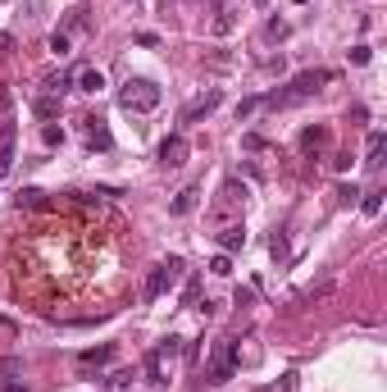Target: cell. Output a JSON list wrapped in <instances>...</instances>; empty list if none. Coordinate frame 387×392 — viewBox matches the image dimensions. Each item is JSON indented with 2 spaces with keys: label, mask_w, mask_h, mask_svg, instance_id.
Returning <instances> with one entry per match:
<instances>
[{
  "label": "cell",
  "mask_w": 387,
  "mask_h": 392,
  "mask_svg": "<svg viewBox=\"0 0 387 392\" xmlns=\"http://www.w3.org/2000/svg\"><path fill=\"white\" fill-rule=\"evenodd\" d=\"M383 187H374V192H360V210H365V215L369 219H374V215H383Z\"/></svg>",
  "instance_id": "obj_16"
},
{
  "label": "cell",
  "mask_w": 387,
  "mask_h": 392,
  "mask_svg": "<svg viewBox=\"0 0 387 392\" xmlns=\"http://www.w3.org/2000/svg\"><path fill=\"white\" fill-rule=\"evenodd\" d=\"M323 82H332V73H328V69H310V73H296L283 91L265 96V105H269V109H287V105H296V100H310L314 91L323 87Z\"/></svg>",
  "instance_id": "obj_1"
},
{
  "label": "cell",
  "mask_w": 387,
  "mask_h": 392,
  "mask_svg": "<svg viewBox=\"0 0 387 392\" xmlns=\"http://www.w3.org/2000/svg\"><path fill=\"white\" fill-rule=\"evenodd\" d=\"M41 142H46V146H64V128L46 123V128H41Z\"/></svg>",
  "instance_id": "obj_24"
},
{
  "label": "cell",
  "mask_w": 387,
  "mask_h": 392,
  "mask_svg": "<svg viewBox=\"0 0 387 392\" xmlns=\"http://www.w3.org/2000/svg\"><path fill=\"white\" fill-rule=\"evenodd\" d=\"M255 5H260V10H265V5H274V0H255Z\"/></svg>",
  "instance_id": "obj_37"
},
{
  "label": "cell",
  "mask_w": 387,
  "mask_h": 392,
  "mask_svg": "<svg viewBox=\"0 0 387 392\" xmlns=\"http://www.w3.org/2000/svg\"><path fill=\"white\" fill-rule=\"evenodd\" d=\"M187 137H182V132H169L164 142H160V151H155V160L164 164V169H182V164H187Z\"/></svg>",
  "instance_id": "obj_5"
},
{
  "label": "cell",
  "mask_w": 387,
  "mask_h": 392,
  "mask_svg": "<svg viewBox=\"0 0 387 392\" xmlns=\"http://www.w3.org/2000/svg\"><path fill=\"white\" fill-rule=\"evenodd\" d=\"M32 109H37V119L50 123V119L59 114V96H37V100H32Z\"/></svg>",
  "instance_id": "obj_19"
},
{
  "label": "cell",
  "mask_w": 387,
  "mask_h": 392,
  "mask_svg": "<svg viewBox=\"0 0 387 392\" xmlns=\"http://www.w3.org/2000/svg\"><path fill=\"white\" fill-rule=\"evenodd\" d=\"M319 146H328V128H305L301 132V151H319Z\"/></svg>",
  "instance_id": "obj_17"
},
{
  "label": "cell",
  "mask_w": 387,
  "mask_h": 392,
  "mask_svg": "<svg viewBox=\"0 0 387 392\" xmlns=\"http://www.w3.org/2000/svg\"><path fill=\"white\" fill-rule=\"evenodd\" d=\"M232 23H237V19H232V10H219V19H214V33H232Z\"/></svg>",
  "instance_id": "obj_27"
},
{
  "label": "cell",
  "mask_w": 387,
  "mask_h": 392,
  "mask_svg": "<svg viewBox=\"0 0 387 392\" xmlns=\"http://www.w3.org/2000/svg\"><path fill=\"white\" fill-rule=\"evenodd\" d=\"M369 55H374V51H369L365 42H360V46H351V64H369Z\"/></svg>",
  "instance_id": "obj_32"
},
{
  "label": "cell",
  "mask_w": 387,
  "mask_h": 392,
  "mask_svg": "<svg viewBox=\"0 0 387 392\" xmlns=\"http://www.w3.org/2000/svg\"><path fill=\"white\" fill-rule=\"evenodd\" d=\"M196 201H200V187H182V192L173 196V215H191V210H196Z\"/></svg>",
  "instance_id": "obj_13"
},
{
  "label": "cell",
  "mask_w": 387,
  "mask_h": 392,
  "mask_svg": "<svg viewBox=\"0 0 387 392\" xmlns=\"http://www.w3.org/2000/svg\"><path fill=\"white\" fill-rule=\"evenodd\" d=\"M260 105H265V96H246V100H237V123H242V119H251V114H255Z\"/></svg>",
  "instance_id": "obj_23"
},
{
  "label": "cell",
  "mask_w": 387,
  "mask_h": 392,
  "mask_svg": "<svg viewBox=\"0 0 387 392\" xmlns=\"http://www.w3.org/2000/svg\"><path fill=\"white\" fill-rule=\"evenodd\" d=\"M219 105H223V91H219V87H210V91H205V96H196V100H191L187 109H182V123L210 119V114H214V109H219Z\"/></svg>",
  "instance_id": "obj_6"
},
{
  "label": "cell",
  "mask_w": 387,
  "mask_h": 392,
  "mask_svg": "<svg viewBox=\"0 0 387 392\" xmlns=\"http://www.w3.org/2000/svg\"><path fill=\"white\" fill-rule=\"evenodd\" d=\"M14 160H19V128L14 123H0V178L14 169Z\"/></svg>",
  "instance_id": "obj_7"
},
{
  "label": "cell",
  "mask_w": 387,
  "mask_h": 392,
  "mask_svg": "<svg viewBox=\"0 0 387 392\" xmlns=\"http://www.w3.org/2000/svg\"><path fill=\"white\" fill-rule=\"evenodd\" d=\"M87 123H91V128H87V146H91V151H110V146H114L110 128H105L100 119H87Z\"/></svg>",
  "instance_id": "obj_10"
},
{
  "label": "cell",
  "mask_w": 387,
  "mask_h": 392,
  "mask_svg": "<svg viewBox=\"0 0 387 392\" xmlns=\"http://www.w3.org/2000/svg\"><path fill=\"white\" fill-rule=\"evenodd\" d=\"M10 105H14V96H10V87H0V114H10Z\"/></svg>",
  "instance_id": "obj_33"
},
{
  "label": "cell",
  "mask_w": 387,
  "mask_h": 392,
  "mask_svg": "<svg viewBox=\"0 0 387 392\" xmlns=\"http://www.w3.org/2000/svg\"><path fill=\"white\" fill-rule=\"evenodd\" d=\"M182 301H187V305L200 301V283H196V278H187V287H182Z\"/></svg>",
  "instance_id": "obj_30"
},
{
  "label": "cell",
  "mask_w": 387,
  "mask_h": 392,
  "mask_svg": "<svg viewBox=\"0 0 387 392\" xmlns=\"http://www.w3.org/2000/svg\"><path fill=\"white\" fill-rule=\"evenodd\" d=\"M114 360V342H105V347H87V351H77V365L82 370H91V365H110Z\"/></svg>",
  "instance_id": "obj_8"
},
{
  "label": "cell",
  "mask_w": 387,
  "mask_h": 392,
  "mask_svg": "<svg viewBox=\"0 0 387 392\" xmlns=\"http://www.w3.org/2000/svg\"><path fill=\"white\" fill-rule=\"evenodd\" d=\"M50 51L64 60V55H68V33H55V37H50Z\"/></svg>",
  "instance_id": "obj_31"
},
{
  "label": "cell",
  "mask_w": 387,
  "mask_h": 392,
  "mask_svg": "<svg viewBox=\"0 0 387 392\" xmlns=\"http://www.w3.org/2000/svg\"><path fill=\"white\" fill-rule=\"evenodd\" d=\"M0 392H28L23 383H14V379H0Z\"/></svg>",
  "instance_id": "obj_34"
},
{
  "label": "cell",
  "mask_w": 387,
  "mask_h": 392,
  "mask_svg": "<svg viewBox=\"0 0 387 392\" xmlns=\"http://www.w3.org/2000/svg\"><path fill=\"white\" fill-rule=\"evenodd\" d=\"M237 360H242V347H237V338H223L219 347H214L210 356V370H205V379L219 388V383H228L232 374H237Z\"/></svg>",
  "instance_id": "obj_4"
},
{
  "label": "cell",
  "mask_w": 387,
  "mask_h": 392,
  "mask_svg": "<svg viewBox=\"0 0 387 392\" xmlns=\"http://www.w3.org/2000/svg\"><path fill=\"white\" fill-rule=\"evenodd\" d=\"M260 392H296V374H283L278 383H269V388H260Z\"/></svg>",
  "instance_id": "obj_25"
},
{
  "label": "cell",
  "mask_w": 387,
  "mask_h": 392,
  "mask_svg": "<svg viewBox=\"0 0 387 392\" xmlns=\"http://www.w3.org/2000/svg\"><path fill=\"white\" fill-rule=\"evenodd\" d=\"M10 46H14V37H10V33H0V55L10 51Z\"/></svg>",
  "instance_id": "obj_36"
},
{
  "label": "cell",
  "mask_w": 387,
  "mask_h": 392,
  "mask_svg": "<svg viewBox=\"0 0 387 392\" xmlns=\"http://www.w3.org/2000/svg\"><path fill=\"white\" fill-rule=\"evenodd\" d=\"M383 151H387V132H369V142H365V164L369 169H383Z\"/></svg>",
  "instance_id": "obj_9"
},
{
  "label": "cell",
  "mask_w": 387,
  "mask_h": 392,
  "mask_svg": "<svg viewBox=\"0 0 387 392\" xmlns=\"http://www.w3.org/2000/svg\"><path fill=\"white\" fill-rule=\"evenodd\" d=\"M210 274L228 278V274H232V256H214V260H210Z\"/></svg>",
  "instance_id": "obj_26"
},
{
  "label": "cell",
  "mask_w": 387,
  "mask_h": 392,
  "mask_svg": "<svg viewBox=\"0 0 387 392\" xmlns=\"http://www.w3.org/2000/svg\"><path fill=\"white\" fill-rule=\"evenodd\" d=\"M14 206H19V210H41L46 206V192H41V187H23V192L14 196Z\"/></svg>",
  "instance_id": "obj_14"
},
{
  "label": "cell",
  "mask_w": 387,
  "mask_h": 392,
  "mask_svg": "<svg viewBox=\"0 0 387 392\" xmlns=\"http://www.w3.org/2000/svg\"><path fill=\"white\" fill-rule=\"evenodd\" d=\"M146 379H151V388H164V383H169V370H164V360L155 356V351H151V356H146Z\"/></svg>",
  "instance_id": "obj_15"
},
{
  "label": "cell",
  "mask_w": 387,
  "mask_h": 392,
  "mask_svg": "<svg viewBox=\"0 0 387 392\" xmlns=\"http://www.w3.org/2000/svg\"><path fill=\"white\" fill-rule=\"evenodd\" d=\"M0 374H19V360H0Z\"/></svg>",
  "instance_id": "obj_35"
},
{
  "label": "cell",
  "mask_w": 387,
  "mask_h": 392,
  "mask_svg": "<svg viewBox=\"0 0 387 392\" xmlns=\"http://www.w3.org/2000/svg\"><path fill=\"white\" fill-rule=\"evenodd\" d=\"M182 274H187V265H182V256H169L164 265H155V269L146 274L142 301H160V296H164V292H173V287L182 283Z\"/></svg>",
  "instance_id": "obj_3"
},
{
  "label": "cell",
  "mask_w": 387,
  "mask_h": 392,
  "mask_svg": "<svg viewBox=\"0 0 387 392\" xmlns=\"http://www.w3.org/2000/svg\"><path fill=\"white\" fill-rule=\"evenodd\" d=\"M287 33H292V23H287V19H269V23H265V37H269V42H283Z\"/></svg>",
  "instance_id": "obj_20"
},
{
  "label": "cell",
  "mask_w": 387,
  "mask_h": 392,
  "mask_svg": "<svg viewBox=\"0 0 387 392\" xmlns=\"http://www.w3.org/2000/svg\"><path fill=\"white\" fill-rule=\"evenodd\" d=\"M219 247H223V256L242 251V247H246V229H242V224H228V229L219 233Z\"/></svg>",
  "instance_id": "obj_11"
},
{
  "label": "cell",
  "mask_w": 387,
  "mask_h": 392,
  "mask_svg": "<svg viewBox=\"0 0 387 392\" xmlns=\"http://www.w3.org/2000/svg\"><path fill=\"white\" fill-rule=\"evenodd\" d=\"M355 196H360V187H355V183H342V187H337V201H342V206H351Z\"/></svg>",
  "instance_id": "obj_29"
},
{
  "label": "cell",
  "mask_w": 387,
  "mask_h": 392,
  "mask_svg": "<svg viewBox=\"0 0 387 392\" xmlns=\"http://www.w3.org/2000/svg\"><path fill=\"white\" fill-rule=\"evenodd\" d=\"M64 28H68V33L87 28V5H73V10H68V19H64Z\"/></svg>",
  "instance_id": "obj_22"
},
{
  "label": "cell",
  "mask_w": 387,
  "mask_h": 392,
  "mask_svg": "<svg viewBox=\"0 0 387 392\" xmlns=\"http://www.w3.org/2000/svg\"><path fill=\"white\" fill-rule=\"evenodd\" d=\"M68 82H73V78H68V73H46V78H41L46 96H64V91H68Z\"/></svg>",
  "instance_id": "obj_18"
},
{
  "label": "cell",
  "mask_w": 387,
  "mask_h": 392,
  "mask_svg": "<svg viewBox=\"0 0 387 392\" xmlns=\"http://www.w3.org/2000/svg\"><path fill=\"white\" fill-rule=\"evenodd\" d=\"M296 5H305V0H296Z\"/></svg>",
  "instance_id": "obj_38"
},
{
  "label": "cell",
  "mask_w": 387,
  "mask_h": 392,
  "mask_svg": "<svg viewBox=\"0 0 387 392\" xmlns=\"http://www.w3.org/2000/svg\"><path fill=\"white\" fill-rule=\"evenodd\" d=\"M160 100H164V91H160V82H151V78H128L123 91H119V105L128 109V114H151Z\"/></svg>",
  "instance_id": "obj_2"
},
{
  "label": "cell",
  "mask_w": 387,
  "mask_h": 392,
  "mask_svg": "<svg viewBox=\"0 0 387 392\" xmlns=\"http://www.w3.org/2000/svg\"><path fill=\"white\" fill-rule=\"evenodd\" d=\"M73 82H77V91H91V96H96V91L105 87V73H100V69H77Z\"/></svg>",
  "instance_id": "obj_12"
},
{
  "label": "cell",
  "mask_w": 387,
  "mask_h": 392,
  "mask_svg": "<svg viewBox=\"0 0 387 392\" xmlns=\"http://www.w3.org/2000/svg\"><path fill=\"white\" fill-rule=\"evenodd\" d=\"M269 251H274V260H283V256H287V238L274 233V238H269Z\"/></svg>",
  "instance_id": "obj_28"
},
{
  "label": "cell",
  "mask_w": 387,
  "mask_h": 392,
  "mask_svg": "<svg viewBox=\"0 0 387 392\" xmlns=\"http://www.w3.org/2000/svg\"><path fill=\"white\" fill-rule=\"evenodd\" d=\"M155 356H160V360H173V356H182V338H164L160 347H155Z\"/></svg>",
  "instance_id": "obj_21"
}]
</instances>
